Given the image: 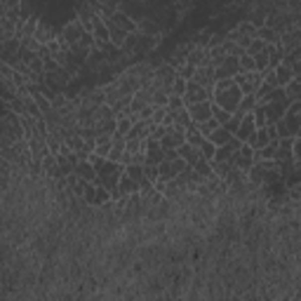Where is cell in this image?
Here are the masks:
<instances>
[{
  "instance_id": "1",
  "label": "cell",
  "mask_w": 301,
  "mask_h": 301,
  "mask_svg": "<svg viewBox=\"0 0 301 301\" xmlns=\"http://www.w3.org/2000/svg\"><path fill=\"white\" fill-rule=\"evenodd\" d=\"M240 99H242V89H240L238 85H230V87H226V89H217L212 101L233 113V111L240 106Z\"/></svg>"
},
{
  "instance_id": "2",
  "label": "cell",
  "mask_w": 301,
  "mask_h": 301,
  "mask_svg": "<svg viewBox=\"0 0 301 301\" xmlns=\"http://www.w3.org/2000/svg\"><path fill=\"white\" fill-rule=\"evenodd\" d=\"M212 97H214V89L203 87V85H198L195 80H188V89H186V94H184L186 106L198 104V101H212Z\"/></svg>"
},
{
  "instance_id": "3",
  "label": "cell",
  "mask_w": 301,
  "mask_h": 301,
  "mask_svg": "<svg viewBox=\"0 0 301 301\" xmlns=\"http://www.w3.org/2000/svg\"><path fill=\"white\" fill-rule=\"evenodd\" d=\"M214 73H217V80L219 78H235L240 73V57H226L224 59V64H219L217 69H214Z\"/></svg>"
},
{
  "instance_id": "4",
  "label": "cell",
  "mask_w": 301,
  "mask_h": 301,
  "mask_svg": "<svg viewBox=\"0 0 301 301\" xmlns=\"http://www.w3.org/2000/svg\"><path fill=\"white\" fill-rule=\"evenodd\" d=\"M290 99L285 97L283 101H271V104H266V118H268V123H278V120H283L285 113H287V108H290Z\"/></svg>"
},
{
  "instance_id": "5",
  "label": "cell",
  "mask_w": 301,
  "mask_h": 301,
  "mask_svg": "<svg viewBox=\"0 0 301 301\" xmlns=\"http://www.w3.org/2000/svg\"><path fill=\"white\" fill-rule=\"evenodd\" d=\"M188 108V113L193 118V123H205V120H210L212 118V101H198V104H191Z\"/></svg>"
},
{
  "instance_id": "6",
  "label": "cell",
  "mask_w": 301,
  "mask_h": 301,
  "mask_svg": "<svg viewBox=\"0 0 301 301\" xmlns=\"http://www.w3.org/2000/svg\"><path fill=\"white\" fill-rule=\"evenodd\" d=\"M75 174H78L80 179H85V181H92V184H101L99 169L94 167V162H89V160H80L78 165H75Z\"/></svg>"
},
{
  "instance_id": "7",
  "label": "cell",
  "mask_w": 301,
  "mask_h": 301,
  "mask_svg": "<svg viewBox=\"0 0 301 301\" xmlns=\"http://www.w3.org/2000/svg\"><path fill=\"white\" fill-rule=\"evenodd\" d=\"M193 80L198 82V85H203V87L214 89V82H217V73H214V66H212V64L198 66V71H195Z\"/></svg>"
},
{
  "instance_id": "8",
  "label": "cell",
  "mask_w": 301,
  "mask_h": 301,
  "mask_svg": "<svg viewBox=\"0 0 301 301\" xmlns=\"http://www.w3.org/2000/svg\"><path fill=\"white\" fill-rule=\"evenodd\" d=\"M113 21L123 28V31H127V33H139V21H137L132 14L123 12V9H118V12L113 14Z\"/></svg>"
},
{
  "instance_id": "9",
  "label": "cell",
  "mask_w": 301,
  "mask_h": 301,
  "mask_svg": "<svg viewBox=\"0 0 301 301\" xmlns=\"http://www.w3.org/2000/svg\"><path fill=\"white\" fill-rule=\"evenodd\" d=\"M259 127H257V123H254V115L252 113H245V118H242V123H240V127H238V132L233 134V137H238L240 142H247L252 134L257 132Z\"/></svg>"
},
{
  "instance_id": "10",
  "label": "cell",
  "mask_w": 301,
  "mask_h": 301,
  "mask_svg": "<svg viewBox=\"0 0 301 301\" xmlns=\"http://www.w3.org/2000/svg\"><path fill=\"white\" fill-rule=\"evenodd\" d=\"M139 33H144V36H165L162 26H160V24L153 17L139 19Z\"/></svg>"
},
{
  "instance_id": "11",
  "label": "cell",
  "mask_w": 301,
  "mask_h": 301,
  "mask_svg": "<svg viewBox=\"0 0 301 301\" xmlns=\"http://www.w3.org/2000/svg\"><path fill=\"white\" fill-rule=\"evenodd\" d=\"M280 149V139H273V142H268L264 149H259L254 153V162H264V160H275V153Z\"/></svg>"
},
{
  "instance_id": "12",
  "label": "cell",
  "mask_w": 301,
  "mask_h": 301,
  "mask_svg": "<svg viewBox=\"0 0 301 301\" xmlns=\"http://www.w3.org/2000/svg\"><path fill=\"white\" fill-rule=\"evenodd\" d=\"M92 33H94V38H97L99 47H101L104 43H111V31H108L104 17H97V19H94V28H92Z\"/></svg>"
},
{
  "instance_id": "13",
  "label": "cell",
  "mask_w": 301,
  "mask_h": 301,
  "mask_svg": "<svg viewBox=\"0 0 301 301\" xmlns=\"http://www.w3.org/2000/svg\"><path fill=\"white\" fill-rule=\"evenodd\" d=\"M179 158H184L188 165L193 167V165H195V162H198L200 158H203V155H200V149H195V146H191L188 142H184L181 146H179Z\"/></svg>"
},
{
  "instance_id": "14",
  "label": "cell",
  "mask_w": 301,
  "mask_h": 301,
  "mask_svg": "<svg viewBox=\"0 0 301 301\" xmlns=\"http://www.w3.org/2000/svg\"><path fill=\"white\" fill-rule=\"evenodd\" d=\"M275 75H278V85L285 87V85H290L294 80V69L287 66V64H278V66H275Z\"/></svg>"
},
{
  "instance_id": "15",
  "label": "cell",
  "mask_w": 301,
  "mask_h": 301,
  "mask_svg": "<svg viewBox=\"0 0 301 301\" xmlns=\"http://www.w3.org/2000/svg\"><path fill=\"white\" fill-rule=\"evenodd\" d=\"M268 142H271V137H268V130H266V127H259L257 132L252 134V137H249V139H247L245 144H249L252 149H257V150H259V149H264V146H266Z\"/></svg>"
},
{
  "instance_id": "16",
  "label": "cell",
  "mask_w": 301,
  "mask_h": 301,
  "mask_svg": "<svg viewBox=\"0 0 301 301\" xmlns=\"http://www.w3.org/2000/svg\"><path fill=\"white\" fill-rule=\"evenodd\" d=\"M233 80H235V85L242 89V94H254V89H257V87H254V82H252V73L240 71Z\"/></svg>"
},
{
  "instance_id": "17",
  "label": "cell",
  "mask_w": 301,
  "mask_h": 301,
  "mask_svg": "<svg viewBox=\"0 0 301 301\" xmlns=\"http://www.w3.org/2000/svg\"><path fill=\"white\" fill-rule=\"evenodd\" d=\"M257 38H261L266 45H280V33L271 26H261L257 28Z\"/></svg>"
},
{
  "instance_id": "18",
  "label": "cell",
  "mask_w": 301,
  "mask_h": 301,
  "mask_svg": "<svg viewBox=\"0 0 301 301\" xmlns=\"http://www.w3.org/2000/svg\"><path fill=\"white\" fill-rule=\"evenodd\" d=\"M118 188H120L123 193H127V195L142 193V186H139V181H134L130 174H123V177H120V184H118Z\"/></svg>"
},
{
  "instance_id": "19",
  "label": "cell",
  "mask_w": 301,
  "mask_h": 301,
  "mask_svg": "<svg viewBox=\"0 0 301 301\" xmlns=\"http://www.w3.org/2000/svg\"><path fill=\"white\" fill-rule=\"evenodd\" d=\"M207 139H212L214 144H217V146H226V144L230 142V139H233V132H228V130H226V127H217V130H214L212 134H210V137H207Z\"/></svg>"
},
{
  "instance_id": "20",
  "label": "cell",
  "mask_w": 301,
  "mask_h": 301,
  "mask_svg": "<svg viewBox=\"0 0 301 301\" xmlns=\"http://www.w3.org/2000/svg\"><path fill=\"white\" fill-rule=\"evenodd\" d=\"M158 167H160V179H165V181H172V179H177V177H179V172L174 169L172 160H162Z\"/></svg>"
},
{
  "instance_id": "21",
  "label": "cell",
  "mask_w": 301,
  "mask_h": 301,
  "mask_svg": "<svg viewBox=\"0 0 301 301\" xmlns=\"http://www.w3.org/2000/svg\"><path fill=\"white\" fill-rule=\"evenodd\" d=\"M235 31H238L240 36H249V38H257V26L252 24V21H247V19H240L238 24H235Z\"/></svg>"
},
{
  "instance_id": "22",
  "label": "cell",
  "mask_w": 301,
  "mask_h": 301,
  "mask_svg": "<svg viewBox=\"0 0 301 301\" xmlns=\"http://www.w3.org/2000/svg\"><path fill=\"white\" fill-rule=\"evenodd\" d=\"M198 149H200V155H203L205 160H210V162H212L214 155H217V144H214L212 139H203V144H200Z\"/></svg>"
},
{
  "instance_id": "23",
  "label": "cell",
  "mask_w": 301,
  "mask_h": 301,
  "mask_svg": "<svg viewBox=\"0 0 301 301\" xmlns=\"http://www.w3.org/2000/svg\"><path fill=\"white\" fill-rule=\"evenodd\" d=\"M285 125H287V127H290V132L294 134V137H297V134H299V130H301V115H297V113H290V111H287V113H285Z\"/></svg>"
},
{
  "instance_id": "24",
  "label": "cell",
  "mask_w": 301,
  "mask_h": 301,
  "mask_svg": "<svg viewBox=\"0 0 301 301\" xmlns=\"http://www.w3.org/2000/svg\"><path fill=\"white\" fill-rule=\"evenodd\" d=\"M193 169L198 172V174H203L205 179H207V177H214V167H212V162H210V160H205V158L198 160V162L193 165Z\"/></svg>"
},
{
  "instance_id": "25",
  "label": "cell",
  "mask_w": 301,
  "mask_h": 301,
  "mask_svg": "<svg viewBox=\"0 0 301 301\" xmlns=\"http://www.w3.org/2000/svg\"><path fill=\"white\" fill-rule=\"evenodd\" d=\"M257 97H254V94H242V99H240V111H242V113H252V111H254V108H257Z\"/></svg>"
},
{
  "instance_id": "26",
  "label": "cell",
  "mask_w": 301,
  "mask_h": 301,
  "mask_svg": "<svg viewBox=\"0 0 301 301\" xmlns=\"http://www.w3.org/2000/svg\"><path fill=\"white\" fill-rule=\"evenodd\" d=\"M242 118H245V113H242L240 108H235V111H233V115H230V120L224 125V127H226L228 132L235 134V132H238V127H240V123H242Z\"/></svg>"
},
{
  "instance_id": "27",
  "label": "cell",
  "mask_w": 301,
  "mask_h": 301,
  "mask_svg": "<svg viewBox=\"0 0 301 301\" xmlns=\"http://www.w3.org/2000/svg\"><path fill=\"white\" fill-rule=\"evenodd\" d=\"M285 92H287V99H290V101H297V99H301V80L294 78L290 85H285Z\"/></svg>"
},
{
  "instance_id": "28",
  "label": "cell",
  "mask_w": 301,
  "mask_h": 301,
  "mask_svg": "<svg viewBox=\"0 0 301 301\" xmlns=\"http://www.w3.org/2000/svg\"><path fill=\"white\" fill-rule=\"evenodd\" d=\"M254 62H257V71H261V73L268 71V69H273V66H271V54H268V50L254 54Z\"/></svg>"
},
{
  "instance_id": "29",
  "label": "cell",
  "mask_w": 301,
  "mask_h": 301,
  "mask_svg": "<svg viewBox=\"0 0 301 301\" xmlns=\"http://www.w3.org/2000/svg\"><path fill=\"white\" fill-rule=\"evenodd\" d=\"M118 120V130H115V134H123V137H127V132L132 130L134 120L130 118V115H123V118H115Z\"/></svg>"
},
{
  "instance_id": "30",
  "label": "cell",
  "mask_w": 301,
  "mask_h": 301,
  "mask_svg": "<svg viewBox=\"0 0 301 301\" xmlns=\"http://www.w3.org/2000/svg\"><path fill=\"white\" fill-rule=\"evenodd\" d=\"M240 71H245V73H252V71H257V62H254V57L252 54H242L240 57Z\"/></svg>"
},
{
  "instance_id": "31",
  "label": "cell",
  "mask_w": 301,
  "mask_h": 301,
  "mask_svg": "<svg viewBox=\"0 0 301 301\" xmlns=\"http://www.w3.org/2000/svg\"><path fill=\"white\" fill-rule=\"evenodd\" d=\"M169 97H172V92H167V89H155L153 92V106H167Z\"/></svg>"
},
{
  "instance_id": "32",
  "label": "cell",
  "mask_w": 301,
  "mask_h": 301,
  "mask_svg": "<svg viewBox=\"0 0 301 301\" xmlns=\"http://www.w3.org/2000/svg\"><path fill=\"white\" fill-rule=\"evenodd\" d=\"M252 115H254L257 127H266V125H268V118H266V104H257V108L252 111Z\"/></svg>"
},
{
  "instance_id": "33",
  "label": "cell",
  "mask_w": 301,
  "mask_h": 301,
  "mask_svg": "<svg viewBox=\"0 0 301 301\" xmlns=\"http://www.w3.org/2000/svg\"><path fill=\"white\" fill-rule=\"evenodd\" d=\"M212 115H214V118H217V120H219L222 125H226V123L230 120V115H233V113H230V111H226V108H222L219 104H214V101H212Z\"/></svg>"
},
{
  "instance_id": "34",
  "label": "cell",
  "mask_w": 301,
  "mask_h": 301,
  "mask_svg": "<svg viewBox=\"0 0 301 301\" xmlns=\"http://www.w3.org/2000/svg\"><path fill=\"white\" fill-rule=\"evenodd\" d=\"M195 71H198V66H193V64H181L177 69V75L179 78H184V80H193V75H195Z\"/></svg>"
},
{
  "instance_id": "35",
  "label": "cell",
  "mask_w": 301,
  "mask_h": 301,
  "mask_svg": "<svg viewBox=\"0 0 301 301\" xmlns=\"http://www.w3.org/2000/svg\"><path fill=\"white\" fill-rule=\"evenodd\" d=\"M198 127H200V132H203L205 137H210V134H212L214 130H217V127H222V123H219V120H217V118L212 115L210 120H205V123H200Z\"/></svg>"
},
{
  "instance_id": "36",
  "label": "cell",
  "mask_w": 301,
  "mask_h": 301,
  "mask_svg": "<svg viewBox=\"0 0 301 301\" xmlns=\"http://www.w3.org/2000/svg\"><path fill=\"white\" fill-rule=\"evenodd\" d=\"M268 50V45L261 40V38H252V43H249V47H247V54H259V52H266Z\"/></svg>"
},
{
  "instance_id": "37",
  "label": "cell",
  "mask_w": 301,
  "mask_h": 301,
  "mask_svg": "<svg viewBox=\"0 0 301 301\" xmlns=\"http://www.w3.org/2000/svg\"><path fill=\"white\" fill-rule=\"evenodd\" d=\"M230 155H233V150H230L228 144L226 146H217V155H214L212 162H226V160H230Z\"/></svg>"
},
{
  "instance_id": "38",
  "label": "cell",
  "mask_w": 301,
  "mask_h": 301,
  "mask_svg": "<svg viewBox=\"0 0 301 301\" xmlns=\"http://www.w3.org/2000/svg\"><path fill=\"white\" fill-rule=\"evenodd\" d=\"M125 174H130L134 181H142L146 174H144V165H127L125 167Z\"/></svg>"
},
{
  "instance_id": "39",
  "label": "cell",
  "mask_w": 301,
  "mask_h": 301,
  "mask_svg": "<svg viewBox=\"0 0 301 301\" xmlns=\"http://www.w3.org/2000/svg\"><path fill=\"white\" fill-rule=\"evenodd\" d=\"M186 89H188V80H184V78H179V75H177V80L172 82V94L184 97V94H186Z\"/></svg>"
},
{
  "instance_id": "40",
  "label": "cell",
  "mask_w": 301,
  "mask_h": 301,
  "mask_svg": "<svg viewBox=\"0 0 301 301\" xmlns=\"http://www.w3.org/2000/svg\"><path fill=\"white\" fill-rule=\"evenodd\" d=\"M144 174H146L150 181H158V179H160V167L155 165V162H146V165H144Z\"/></svg>"
},
{
  "instance_id": "41",
  "label": "cell",
  "mask_w": 301,
  "mask_h": 301,
  "mask_svg": "<svg viewBox=\"0 0 301 301\" xmlns=\"http://www.w3.org/2000/svg\"><path fill=\"white\" fill-rule=\"evenodd\" d=\"M193 123V118H191V113H188V108H181V111H177V125H181V127H186Z\"/></svg>"
},
{
  "instance_id": "42",
  "label": "cell",
  "mask_w": 301,
  "mask_h": 301,
  "mask_svg": "<svg viewBox=\"0 0 301 301\" xmlns=\"http://www.w3.org/2000/svg\"><path fill=\"white\" fill-rule=\"evenodd\" d=\"M167 108L169 111H181V108H186V101H184V97H179V94H172Z\"/></svg>"
},
{
  "instance_id": "43",
  "label": "cell",
  "mask_w": 301,
  "mask_h": 301,
  "mask_svg": "<svg viewBox=\"0 0 301 301\" xmlns=\"http://www.w3.org/2000/svg\"><path fill=\"white\" fill-rule=\"evenodd\" d=\"M146 155H149V162H155V165H160L162 160H167V158H165V150H162V149H160V150H149Z\"/></svg>"
},
{
  "instance_id": "44",
  "label": "cell",
  "mask_w": 301,
  "mask_h": 301,
  "mask_svg": "<svg viewBox=\"0 0 301 301\" xmlns=\"http://www.w3.org/2000/svg\"><path fill=\"white\" fill-rule=\"evenodd\" d=\"M28 66H31V71H33V73H45V62L40 59V54H38V57H33Z\"/></svg>"
},
{
  "instance_id": "45",
  "label": "cell",
  "mask_w": 301,
  "mask_h": 301,
  "mask_svg": "<svg viewBox=\"0 0 301 301\" xmlns=\"http://www.w3.org/2000/svg\"><path fill=\"white\" fill-rule=\"evenodd\" d=\"M111 149H113V144H97L94 153H97V155H101V158H108V155H111Z\"/></svg>"
},
{
  "instance_id": "46",
  "label": "cell",
  "mask_w": 301,
  "mask_h": 301,
  "mask_svg": "<svg viewBox=\"0 0 301 301\" xmlns=\"http://www.w3.org/2000/svg\"><path fill=\"white\" fill-rule=\"evenodd\" d=\"M264 82H268L271 87H278V75H275V69L264 71Z\"/></svg>"
},
{
  "instance_id": "47",
  "label": "cell",
  "mask_w": 301,
  "mask_h": 301,
  "mask_svg": "<svg viewBox=\"0 0 301 301\" xmlns=\"http://www.w3.org/2000/svg\"><path fill=\"white\" fill-rule=\"evenodd\" d=\"M275 127H278V137H280V139H285V137H294V134L290 132V127L285 125V120H278Z\"/></svg>"
},
{
  "instance_id": "48",
  "label": "cell",
  "mask_w": 301,
  "mask_h": 301,
  "mask_svg": "<svg viewBox=\"0 0 301 301\" xmlns=\"http://www.w3.org/2000/svg\"><path fill=\"white\" fill-rule=\"evenodd\" d=\"M285 5L290 12H301V0H285Z\"/></svg>"
},
{
  "instance_id": "49",
  "label": "cell",
  "mask_w": 301,
  "mask_h": 301,
  "mask_svg": "<svg viewBox=\"0 0 301 301\" xmlns=\"http://www.w3.org/2000/svg\"><path fill=\"white\" fill-rule=\"evenodd\" d=\"M235 43H238L240 47H242V50L247 52V47H249V43H252V38H249V36H240L238 40H235Z\"/></svg>"
},
{
  "instance_id": "50",
  "label": "cell",
  "mask_w": 301,
  "mask_h": 301,
  "mask_svg": "<svg viewBox=\"0 0 301 301\" xmlns=\"http://www.w3.org/2000/svg\"><path fill=\"white\" fill-rule=\"evenodd\" d=\"M287 111H290V113H297V115H301V99H297V101H292Z\"/></svg>"
},
{
  "instance_id": "51",
  "label": "cell",
  "mask_w": 301,
  "mask_h": 301,
  "mask_svg": "<svg viewBox=\"0 0 301 301\" xmlns=\"http://www.w3.org/2000/svg\"><path fill=\"white\" fill-rule=\"evenodd\" d=\"M120 162H123L125 167H127V165H132V153H130V150H125V153H123V160H120Z\"/></svg>"
},
{
  "instance_id": "52",
  "label": "cell",
  "mask_w": 301,
  "mask_h": 301,
  "mask_svg": "<svg viewBox=\"0 0 301 301\" xmlns=\"http://www.w3.org/2000/svg\"><path fill=\"white\" fill-rule=\"evenodd\" d=\"M297 137H299V139H301V130H299V134H297Z\"/></svg>"
},
{
  "instance_id": "53",
  "label": "cell",
  "mask_w": 301,
  "mask_h": 301,
  "mask_svg": "<svg viewBox=\"0 0 301 301\" xmlns=\"http://www.w3.org/2000/svg\"><path fill=\"white\" fill-rule=\"evenodd\" d=\"M297 80H301V75H297Z\"/></svg>"
}]
</instances>
